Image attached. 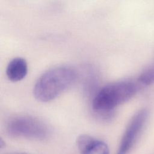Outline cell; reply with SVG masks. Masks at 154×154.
Here are the masks:
<instances>
[{"instance_id": "obj_8", "label": "cell", "mask_w": 154, "mask_h": 154, "mask_svg": "<svg viewBox=\"0 0 154 154\" xmlns=\"http://www.w3.org/2000/svg\"><path fill=\"white\" fill-rule=\"evenodd\" d=\"M5 154H28L24 152H9V153H6Z\"/></svg>"}, {"instance_id": "obj_5", "label": "cell", "mask_w": 154, "mask_h": 154, "mask_svg": "<svg viewBox=\"0 0 154 154\" xmlns=\"http://www.w3.org/2000/svg\"><path fill=\"white\" fill-rule=\"evenodd\" d=\"M76 143L81 154H109L107 144L90 135H80Z\"/></svg>"}, {"instance_id": "obj_4", "label": "cell", "mask_w": 154, "mask_h": 154, "mask_svg": "<svg viewBox=\"0 0 154 154\" xmlns=\"http://www.w3.org/2000/svg\"><path fill=\"white\" fill-rule=\"evenodd\" d=\"M148 117L149 112L144 108L132 116L122 137L116 154H129L141 135Z\"/></svg>"}, {"instance_id": "obj_3", "label": "cell", "mask_w": 154, "mask_h": 154, "mask_svg": "<svg viewBox=\"0 0 154 154\" xmlns=\"http://www.w3.org/2000/svg\"><path fill=\"white\" fill-rule=\"evenodd\" d=\"M6 130L14 138L44 140L50 135L48 125L39 119L29 116H17L7 123Z\"/></svg>"}, {"instance_id": "obj_6", "label": "cell", "mask_w": 154, "mask_h": 154, "mask_svg": "<svg viewBox=\"0 0 154 154\" xmlns=\"http://www.w3.org/2000/svg\"><path fill=\"white\" fill-rule=\"evenodd\" d=\"M27 73V62L21 57H16L12 59L7 66V76L9 80L13 82H17L23 79Z\"/></svg>"}, {"instance_id": "obj_1", "label": "cell", "mask_w": 154, "mask_h": 154, "mask_svg": "<svg viewBox=\"0 0 154 154\" xmlns=\"http://www.w3.org/2000/svg\"><path fill=\"white\" fill-rule=\"evenodd\" d=\"M138 84V82L127 79L109 84L99 89L91 100L94 115L100 120H111L114 115V109L137 93Z\"/></svg>"}, {"instance_id": "obj_7", "label": "cell", "mask_w": 154, "mask_h": 154, "mask_svg": "<svg viewBox=\"0 0 154 154\" xmlns=\"http://www.w3.org/2000/svg\"><path fill=\"white\" fill-rule=\"evenodd\" d=\"M137 81L143 85H150L154 83V61L143 70Z\"/></svg>"}, {"instance_id": "obj_2", "label": "cell", "mask_w": 154, "mask_h": 154, "mask_svg": "<svg viewBox=\"0 0 154 154\" xmlns=\"http://www.w3.org/2000/svg\"><path fill=\"white\" fill-rule=\"evenodd\" d=\"M77 78L78 73L71 66L52 67L38 78L34 86V96L40 102H49L73 85Z\"/></svg>"}]
</instances>
